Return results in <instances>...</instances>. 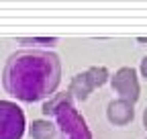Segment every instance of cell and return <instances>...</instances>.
Masks as SVG:
<instances>
[{"label":"cell","instance_id":"obj_1","mask_svg":"<svg viewBox=\"0 0 147 139\" xmlns=\"http://www.w3.org/2000/svg\"><path fill=\"white\" fill-rule=\"evenodd\" d=\"M61 82V61L49 49H18L2 70L4 90L21 102L51 98Z\"/></svg>","mask_w":147,"mask_h":139},{"label":"cell","instance_id":"obj_2","mask_svg":"<svg viewBox=\"0 0 147 139\" xmlns=\"http://www.w3.org/2000/svg\"><path fill=\"white\" fill-rule=\"evenodd\" d=\"M41 113L47 117H53L55 127L59 129L63 139H92V131L86 119L76 111L69 92L53 94L49 100L43 102Z\"/></svg>","mask_w":147,"mask_h":139},{"label":"cell","instance_id":"obj_3","mask_svg":"<svg viewBox=\"0 0 147 139\" xmlns=\"http://www.w3.org/2000/svg\"><path fill=\"white\" fill-rule=\"evenodd\" d=\"M108 82V70L104 65H92L88 67L86 72L82 74H76L71 78V84H69V96L71 98H78V100H86L94 88H100Z\"/></svg>","mask_w":147,"mask_h":139},{"label":"cell","instance_id":"obj_4","mask_svg":"<svg viewBox=\"0 0 147 139\" xmlns=\"http://www.w3.org/2000/svg\"><path fill=\"white\" fill-rule=\"evenodd\" d=\"M25 127L23 109L12 100H0V139H21Z\"/></svg>","mask_w":147,"mask_h":139},{"label":"cell","instance_id":"obj_5","mask_svg":"<svg viewBox=\"0 0 147 139\" xmlns=\"http://www.w3.org/2000/svg\"><path fill=\"white\" fill-rule=\"evenodd\" d=\"M110 84H113V90L121 96V100H127L135 104L139 100V80H137V72L133 67H121L115 72V76L110 78Z\"/></svg>","mask_w":147,"mask_h":139},{"label":"cell","instance_id":"obj_6","mask_svg":"<svg viewBox=\"0 0 147 139\" xmlns=\"http://www.w3.org/2000/svg\"><path fill=\"white\" fill-rule=\"evenodd\" d=\"M133 117H135V109H133L131 102L121 100V98L108 102V107H106V119L113 125H117V127L129 125L133 121Z\"/></svg>","mask_w":147,"mask_h":139},{"label":"cell","instance_id":"obj_7","mask_svg":"<svg viewBox=\"0 0 147 139\" xmlns=\"http://www.w3.org/2000/svg\"><path fill=\"white\" fill-rule=\"evenodd\" d=\"M29 133H31L33 139H53L55 125L51 121H45V119H35L29 127Z\"/></svg>","mask_w":147,"mask_h":139},{"label":"cell","instance_id":"obj_8","mask_svg":"<svg viewBox=\"0 0 147 139\" xmlns=\"http://www.w3.org/2000/svg\"><path fill=\"white\" fill-rule=\"evenodd\" d=\"M18 41H21V43H55V41H57V39H49V37H43V39H18Z\"/></svg>","mask_w":147,"mask_h":139},{"label":"cell","instance_id":"obj_9","mask_svg":"<svg viewBox=\"0 0 147 139\" xmlns=\"http://www.w3.org/2000/svg\"><path fill=\"white\" fill-rule=\"evenodd\" d=\"M139 70H141V74H143V78L147 80V55H145V57L141 59V67H139Z\"/></svg>","mask_w":147,"mask_h":139},{"label":"cell","instance_id":"obj_10","mask_svg":"<svg viewBox=\"0 0 147 139\" xmlns=\"http://www.w3.org/2000/svg\"><path fill=\"white\" fill-rule=\"evenodd\" d=\"M143 127H145V129H147V109H145V111H143Z\"/></svg>","mask_w":147,"mask_h":139},{"label":"cell","instance_id":"obj_11","mask_svg":"<svg viewBox=\"0 0 147 139\" xmlns=\"http://www.w3.org/2000/svg\"><path fill=\"white\" fill-rule=\"evenodd\" d=\"M139 41L141 43H147V37H139Z\"/></svg>","mask_w":147,"mask_h":139}]
</instances>
